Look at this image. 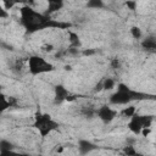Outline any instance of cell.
<instances>
[{"instance_id":"cell-15","label":"cell","mask_w":156,"mask_h":156,"mask_svg":"<svg viewBox=\"0 0 156 156\" xmlns=\"http://www.w3.org/2000/svg\"><path fill=\"white\" fill-rule=\"evenodd\" d=\"M121 113L124 116V117H128V118H130L134 113H136V110H135V106H133V105H130V106H128V107H124L122 111H121Z\"/></svg>"},{"instance_id":"cell-10","label":"cell","mask_w":156,"mask_h":156,"mask_svg":"<svg viewBox=\"0 0 156 156\" xmlns=\"http://www.w3.org/2000/svg\"><path fill=\"white\" fill-rule=\"evenodd\" d=\"M62 7H63V1H61V0H50V1L48 2V10H46L45 15L50 16L52 12L58 11V10H61Z\"/></svg>"},{"instance_id":"cell-14","label":"cell","mask_w":156,"mask_h":156,"mask_svg":"<svg viewBox=\"0 0 156 156\" xmlns=\"http://www.w3.org/2000/svg\"><path fill=\"white\" fill-rule=\"evenodd\" d=\"M10 150H13V144L6 139H1L0 140V152L10 151Z\"/></svg>"},{"instance_id":"cell-27","label":"cell","mask_w":156,"mask_h":156,"mask_svg":"<svg viewBox=\"0 0 156 156\" xmlns=\"http://www.w3.org/2000/svg\"><path fill=\"white\" fill-rule=\"evenodd\" d=\"M24 156H40V155H27V154H24Z\"/></svg>"},{"instance_id":"cell-11","label":"cell","mask_w":156,"mask_h":156,"mask_svg":"<svg viewBox=\"0 0 156 156\" xmlns=\"http://www.w3.org/2000/svg\"><path fill=\"white\" fill-rule=\"evenodd\" d=\"M141 48L145 50H155L156 49V38L154 35L146 37L141 41Z\"/></svg>"},{"instance_id":"cell-26","label":"cell","mask_w":156,"mask_h":156,"mask_svg":"<svg viewBox=\"0 0 156 156\" xmlns=\"http://www.w3.org/2000/svg\"><path fill=\"white\" fill-rule=\"evenodd\" d=\"M133 156H147V155H144V154H140V152H138V151H136Z\"/></svg>"},{"instance_id":"cell-25","label":"cell","mask_w":156,"mask_h":156,"mask_svg":"<svg viewBox=\"0 0 156 156\" xmlns=\"http://www.w3.org/2000/svg\"><path fill=\"white\" fill-rule=\"evenodd\" d=\"M52 49H54V46H52L51 44H50V45H45V46H43V50H44V51H51Z\"/></svg>"},{"instance_id":"cell-16","label":"cell","mask_w":156,"mask_h":156,"mask_svg":"<svg viewBox=\"0 0 156 156\" xmlns=\"http://www.w3.org/2000/svg\"><path fill=\"white\" fill-rule=\"evenodd\" d=\"M104 6H105V4L101 0H90L87 2V7H89V9H101Z\"/></svg>"},{"instance_id":"cell-4","label":"cell","mask_w":156,"mask_h":156,"mask_svg":"<svg viewBox=\"0 0 156 156\" xmlns=\"http://www.w3.org/2000/svg\"><path fill=\"white\" fill-rule=\"evenodd\" d=\"M54 69H55V66L39 55H32L28 57V71L32 76L45 74V73L52 72Z\"/></svg>"},{"instance_id":"cell-22","label":"cell","mask_w":156,"mask_h":156,"mask_svg":"<svg viewBox=\"0 0 156 156\" xmlns=\"http://www.w3.org/2000/svg\"><path fill=\"white\" fill-rule=\"evenodd\" d=\"M119 65H121V63H119V60H118V58H112V60H111V67H112V68H118Z\"/></svg>"},{"instance_id":"cell-23","label":"cell","mask_w":156,"mask_h":156,"mask_svg":"<svg viewBox=\"0 0 156 156\" xmlns=\"http://www.w3.org/2000/svg\"><path fill=\"white\" fill-rule=\"evenodd\" d=\"M126 5L130 9V10H135V6H136V2L135 1H127Z\"/></svg>"},{"instance_id":"cell-2","label":"cell","mask_w":156,"mask_h":156,"mask_svg":"<svg viewBox=\"0 0 156 156\" xmlns=\"http://www.w3.org/2000/svg\"><path fill=\"white\" fill-rule=\"evenodd\" d=\"M147 94L145 93H140V91H136V90H133L130 89L127 84L124 83H118L117 84V89L116 91L110 96L108 99V102L111 105H127L132 101H138V100H144V99H147Z\"/></svg>"},{"instance_id":"cell-12","label":"cell","mask_w":156,"mask_h":156,"mask_svg":"<svg viewBox=\"0 0 156 156\" xmlns=\"http://www.w3.org/2000/svg\"><path fill=\"white\" fill-rule=\"evenodd\" d=\"M68 39H69V46L72 49H77V48H80L82 43H80V39H79V35L74 32H69L68 33Z\"/></svg>"},{"instance_id":"cell-19","label":"cell","mask_w":156,"mask_h":156,"mask_svg":"<svg viewBox=\"0 0 156 156\" xmlns=\"http://www.w3.org/2000/svg\"><path fill=\"white\" fill-rule=\"evenodd\" d=\"M0 156H24V154H20V152H17V151L10 150V151L0 152Z\"/></svg>"},{"instance_id":"cell-13","label":"cell","mask_w":156,"mask_h":156,"mask_svg":"<svg viewBox=\"0 0 156 156\" xmlns=\"http://www.w3.org/2000/svg\"><path fill=\"white\" fill-rule=\"evenodd\" d=\"M101 84H102V89H105V90H111V89L115 88L116 82H115V79H112V78H104V79L101 80Z\"/></svg>"},{"instance_id":"cell-17","label":"cell","mask_w":156,"mask_h":156,"mask_svg":"<svg viewBox=\"0 0 156 156\" xmlns=\"http://www.w3.org/2000/svg\"><path fill=\"white\" fill-rule=\"evenodd\" d=\"M130 34L134 39H140L143 37V33H141V29L138 27V26H133L130 28Z\"/></svg>"},{"instance_id":"cell-1","label":"cell","mask_w":156,"mask_h":156,"mask_svg":"<svg viewBox=\"0 0 156 156\" xmlns=\"http://www.w3.org/2000/svg\"><path fill=\"white\" fill-rule=\"evenodd\" d=\"M20 22L28 33H35L48 28L67 29L72 27L69 22H61L52 20L50 16L34 10L28 5H24L20 9Z\"/></svg>"},{"instance_id":"cell-8","label":"cell","mask_w":156,"mask_h":156,"mask_svg":"<svg viewBox=\"0 0 156 156\" xmlns=\"http://www.w3.org/2000/svg\"><path fill=\"white\" fill-rule=\"evenodd\" d=\"M54 91H55V98H54L55 104H61V102L66 101L68 99V96L71 95L68 89L65 85H62V84L55 85V90Z\"/></svg>"},{"instance_id":"cell-7","label":"cell","mask_w":156,"mask_h":156,"mask_svg":"<svg viewBox=\"0 0 156 156\" xmlns=\"http://www.w3.org/2000/svg\"><path fill=\"white\" fill-rule=\"evenodd\" d=\"M77 147H78V152L84 156V155H88V154L95 151V150L98 149V145L94 144L93 141L88 140V139H80V140L78 141Z\"/></svg>"},{"instance_id":"cell-21","label":"cell","mask_w":156,"mask_h":156,"mask_svg":"<svg viewBox=\"0 0 156 156\" xmlns=\"http://www.w3.org/2000/svg\"><path fill=\"white\" fill-rule=\"evenodd\" d=\"M1 4H2V6L5 7V10H6V11H7V10H10L12 6H15V5H16V2H12V1H2Z\"/></svg>"},{"instance_id":"cell-24","label":"cell","mask_w":156,"mask_h":156,"mask_svg":"<svg viewBox=\"0 0 156 156\" xmlns=\"http://www.w3.org/2000/svg\"><path fill=\"white\" fill-rule=\"evenodd\" d=\"M100 90H102V84H101V80L95 85V88H94V91H100Z\"/></svg>"},{"instance_id":"cell-3","label":"cell","mask_w":156,"mask_h":156,"mask_svg":"<svg viewBox=\"0 0 156 156\" xmlns=\"http://www.w3.org/2000/svg\"><path fill=\"white\" fill-rule=\"evenodd\" d=\"M33 127L37 129V132L40 134L41 138H45L58 128V122L55 121L51 115L38 111L34 116Z\"/></svg>"},{"instance_id":"cell-5","label":"cell","mask_w":156,"mask_h":156,"mask_svg":"<svg viewBox=\"0 0 156 156\" xmlns=\"http://www.w3.org/2000/svg\"><path fill=\"white\" fill-rule=\"evenodd\" d=\"M152 121H154V117L152 116H149V115H139V113H134L129 121H128V129L134 133L135 135L138 134H141L143 129H147L151 127L152 124Z\"/></svg>"},{"instance_id":"cell-9","label":"cell","mask_w":156,"mask_h":156,"mask_svg":"<svg viewBox=\"0 0 156 156\" xmlns=\"http://www.w3.org/2000/svg\"><path fill=\"white\" fill-rule=\"evenodd\" d=\"M16 104V100L13 98H9L7 95H5L4 93H0V113L5 112L7 108H10L11 106H13Z\"/></svg>"},{"instance_id":"cell-18","label":"cell","mask_w":156,"mask_h":156,"mask_svg":"<svg viewBox=\"0 0 156 156\" xmlns=\"http://www.w3.org/2000/svg\"><path fill=\"white\" fill-rule=\"evenodd\" d=\"M123 152H124L126 156H133V155L136 152V150L134 149V146H132V145H127V146L123 147Z\"/></svg>"},{"instance_id":"cell-6","label":"cell","mask_w":156,"mask_h":156,"mask_svg":"<svg viewBox=\"0 0 156 156\" xmlns=\"http://www.w3.org/2000/svg\"><path fill=\"white\" fill-rule=\"evenodd\" d=\"M96 116L102 123L108 124L118 116V111L110 105H102L96 110Z\"/></svg>"},{"instance_id":"cell-20","label":"cell","mask_w":156,"mask_h":156,"mask_svg":"<svg viewBox=\"0 0 156 156\" xmlns=\"http://www.w3.org/2000/svg\"><path fill=\"white\" fill-rule=\"evenodd\" d=\"M10 15H9V11L5 10V7L2 6V4L0 2V20H4V18H7Z\"/></svg>"}]
</instances>
